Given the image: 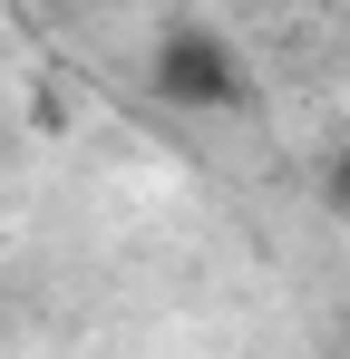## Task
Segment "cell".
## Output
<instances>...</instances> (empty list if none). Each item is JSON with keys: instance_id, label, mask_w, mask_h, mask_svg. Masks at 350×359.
Wrapping results in <instances>:
<instances>
[{"instance_id": "6da1fadb", "label": "cell", "mask_w": 350, "mask_h": 359, "mask_svg": "<svg viewBox=\"0 0 350 359\" xmlns=\"http://www.w3.org/2000/svg\"><path fill=\"white\" fill-rule=\"evenodd\" d=\"M146 88L175 117H233V107H253V68H243V49L214 20H166L156 49H146Z\"/></svg>"}, {"instance_id": "7a4b0ae2", "label": "cell", "mask_w": 350, "mask_h": 359, "mask_svg": "<svg viewBox=\"0 0 350 359\" xmlns=\"http://www.w3.org/2000/svg\"><path fill=\"white\" fill-rule=\"evenodd\" d=\"M311 204H321L331 224H350V126L321 146V156H311Z\"/></svg>"}]
</instances>
